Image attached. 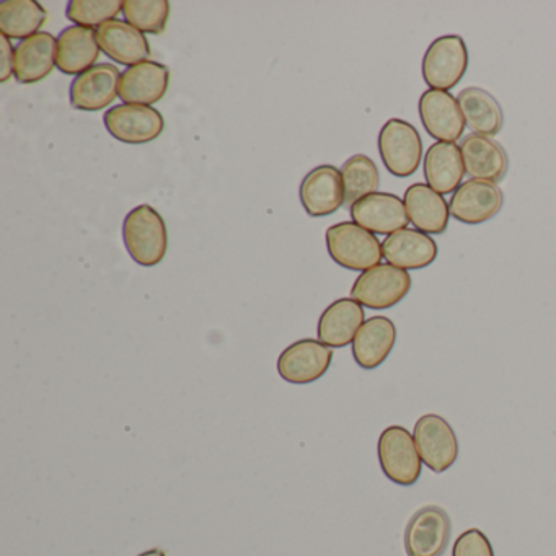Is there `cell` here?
<instances>
[{
  "mask_svg": "<svg viewBox=\"0 0 556 556\" xmlns=\"http://www.w3.org/2000/svg\"><path fill=\"white\" fill-rule=\"evenodd\" d=\"M403 203H405L409 223L416 230H421L428 236L429 233L441 236L447 230L448 219H451L448 203L429 185L415 184L406 188Z\"/></svg>",
  "mask_w": 556,
  "mask_h": 556,
  "instance_id": "cell-20",
  "label": "cell"
},
{
  "mask_svg": "<svg viewBox=\"0 0 556 556\" xmlns=\"http://www.w3.org/2000/svg\"><path fill=\"white\" fill-rule=\"evenodd\" d=\"M48 12L37 0H5L0 4V34L14 40L40 34Z\"/></svg>",
  "mask_w": 556,
  "mask_h": 556,
  "instance_id": "cell-27",
  "label": "cell"
},
{
  "mask_svg": "<svg viewBox=\"0 0 556 556\" xmlns=\"http://www.w3.org/2000/svg\"><path fill=\"white\" fill-rule=\"evenodd\" d=\"M100 51L97 30L77 25L66 28L58 38V70L70 76H80L97 66Z\"/></svg>",
  "mask_w": 556,
  "mask_h": 556,
  "instance_id": "cell-25",
  "label": "cell"
},
{
  "mask_svg": "<svg viewBox=\"0 0 556 556\" xmlns=\"http://www.w3.org/2000/svg\"><path fill=\"white\" fill-rule=\"evenodd\" d=\"M457 100L467 128L473 135L488 138L500 135L504 125V113L500 102L490 92L481 87H467L458 93Z\"/></svg>",
  "mask_w": 556,
  "mask_h": 556,
  "instance_id": "cell-26",
  "label": "cell"
},
{
  "mask_svg": "<svg viewBox=\"0 0 556 556\" xmlns=\"http://www.w3.org/2000/svg\"><path fill=\"white\" fill-rule=\"evenodd\" d=\"M333 361V350L321 341L301 340L282 351L278 359V374L294 386L317 382L327 374Z\"/></svg>",
  "mask_w": 556,
  "mask_h": 556,
  "instance_id": "cell-9",
  "label": "cell"
},
{
  "mask_svg": "<svg viewBox=\"0 0 556 556\" xmlns=\"http://www.w3.org/2000/svg\"><path fill=\"white\" fill-rule=\"evenodd\" d=\"M344 185V204L353 206L369 194L377 193L380 185L379 168L372 159L364 154L353 155L341 167Z\"/></svg>",
  "mask_w": 556,
  "mask_h": 556,
  "instance_id": "cell-28",
  "label": "cell"
},
{
  "mask_svg": "<svg viewBox=\"0 0 556 556\" xmlns=\"http://www.w3.org/2000/svg\"><path fill=\"white\" fill-rule=\"evenodd\" d=\"M123 14L126 22L144 34L162 35L170 17L168 0H125Z\"/></svg>",
  "mask_w": 556,
  "mask_h": 556,
  "instance_id": "cell-29",
  "label": "cell"
},
{
  "mask_svg": "<svg viewBox=\"0 0 556 556\" xmlns=\"http://www.w3.org/2000/svg\"><path fill=\"white\" fill-rule=\"evenodd\" d=\"M58 40L47 31L34 35L15 48V79L25 86L40 83L56 66Z\"/></svg>",
  "mask_w": 556,
  "mask_h": 556,
  "instance_id": "cell-21",
  "label": "cell"
},
{
  "mask_svg": "<svg viewBox=\"0 0 556 556\" xmlns=\"http://www.w3.org/2000/svg\"><path fill=\"white\" fill-rule=\"evenodd\" d=\"M299 197L308 216H331L344 204L341 172L333 165H318L305 175Z\"/></svg>",
  "mask_w": 556,
  "mask_h": 556,
  "instance_id": "cell-15",
  "label": "cell"
},
{
  "mask_svg": "<svg viewBox=\"0 0 556 556\" xmlns=\"http://www.w3.org/2000/svg\"><path fill=\"white\" fill-rule=\"evenodd\" d=\"M122 74L115 64H97L71 84V105L80 112H100L118 97Z\"/></svg>",
  "mask_w": 556,
  "mask_h": 556,
  "instance_id": "cell-13",
  "label": "cell"
},
{
  "mask_svg": "<svg viewBox=\"0 0 556 556\" xmlns=\"http://www.w3.org/2000/svg\"><path fill=\"white\" fill-rule=\"evenodd\" d=\"M364 308L354 299H338L328 305L318 320V341L330 348L353 344L357 331L364 325Z\"/></svg>",
  "mask_w": 556,
  "mask_h": 556,
  "instance_id": "cell-24",
  "label": "cell"
},
{
  "mask_svg": "<svg viewBox=\"0 0 556 556\" xmlns=\"http://www.w3.org/2000/svg\"><path fill=\"white\" fill-rule=\"evenodd\" d=\"M412 276L396 266L380 265L361 273L351 289V299L363 307L386 311L395 307L412 291Z\"/></svg>",
  "mask_w": 556,
  "mask_h": 556,
  "instance_id": "cell-4",
  "label": "cell"
},
{
  "mask_svg": "<svg viewBox=\"0 0 556 556\" xmlns=\"http://www.w3.org/2000/svg\"><path fill=\"white\" fill-rule=\"evenodd\" d=\"M350 213L354 224L379 236H392L409 223L405 203L396 194L380 191L354 203Z\"/></svg>",
  "mask_w": 556,
  "mask_h": 556,
  "instance_id": "cell-14",
  "label": "cell"
},
{
  "mask_svg": "<svg viewBox=\"0 0 556 556\" xmlns=\"http://www.w3.org/2000/svg\"><path fill=\"white\" fill-rule=\"evenodd\" d=\"M0 51H2V71H0V83L5 84L15 70V53L12 48L11 38L0 35Z\"/></svg>",
  "mask_w": 556,
  "mask_h": 556,
  "instance_id": "cell-32",
  "label": "cell"
},
{
  "mask_svg": "<svg viewBox=\"0 0 556 556\" xmlns=\"http://www.w3.org/2000/svg\"><path fill=\"white\" fill-rule=\"evenodd\" d=\"M462 149L457 142H434L425 154L426 185L439 194H454L464 180Z\"/></svg>",
  "mask_w": 556,
  "mask_h": 556,
  "instance_id": "cell-23",
  "label": "cell"
},
{
  "mask_svg": "<svg viewBox=\"0 0 556 556\" xmlns=\"http://www.w3.org/2000/svg\"><path fill=\"white\" fill-rule=\"evenodd\" d=\"M413 438L422 464L434 473H444L457 462V434L442 416L434 413L421 416L416 421Z\"/></svg>",
  "mask_w": 556,
  "mask_h": 556,
  "instance_id": "cell-7",
  "label": "cell"
},
{
  "mask_svg": "<svg viewBox=\"0 0 556 556\" xmlns=\"http://www.w3.org/2000/svg\"><path fill=\"white\" fill-rule=\"evenodd\" d=\"M418 112L426 132L438 142H457L467 128L457 97L451 92L426 90L419 97Z\"/></svg>",
  "mask_w": 556,
  "mask_h": 556,
  "instance_id": "cell-11",
  "label": "cell"
},
{
  "mask_svg": "<svg viewBox=\"0 0 556 556\" xmlns=\"http://www.w3.org/2000/svg\"><path fill=\"white\" fill-rule=\"evenodd\" d=\"M462 157H464L465 172L470 180L496 181L506 177L509 168V159L500 142L488 136H465L462 141Z\"/></svg>",
  "mask_w": 556,
  "mask_h": 556,
  "instance_id": "cell-18",
  "label": "cell"
},
{
  "mask_svg": "<svg viewBox=\"0 0 556 556\" xmlns=\"http://www.w3.org/2000/svg\"><path fill=\"white\" fill-rule=\"evenodd\" d=\"M396 343V327L389 317L376 315L367 318L353 341V357L366 370L377 369L386 363Z\"/></svg>",
  "mask_w": 556,
  "mask_h": 556,
  "instance_id": "cell-22",
  "label": "cell"
},
{
  "mask_svg": "<svg viewBox=\"0 0 556 556\" xmlns=\"http://www.w3.org/2000/svg\"><path fill=\"white\" fill-rule=\"evenodd\" d=\"M122 0H71L66 17L77 27L99 28L123 12Z\"/></svg>",
  "mask_w": 556,
  "mask_h": 556,
  "instance_id": "cell-30",
  "label": "cell"
},
{
  "mask_svg": "<svg viewBox=\"0 0 556 556\" xmlns=\"http://www.w3.org/2000/svg\"><path fill=\"white\" fill-rule=\"evenodd\" d=\"M377 455L383 475L399 486H413L421 477V455L412 432L403 426L383 429L377 442Z\"/></svg>",
  "mask_w": 556,
  "mask_h": 556,
  "instance_id": "cell-3",
  "label": "cell"
},
{
  "mask_svg": "<svg viewBox=\"0 0 556 556\" xmlns=\"http://www.w3.org/2000/svg\"><path fill=\"white\" fill-rule=\"evenodd\" d=\"M383 258L389 265L405 269H425L438 258V243L416 229H402L382 242Z\"/></svg>",
  "mask_w": 556,
  "mask_h": 556,
  "instance_id": "cell-17",
  "label": "cell"
},
{
  "mask_svg": "<svg viewBox=\"0 0 556 556\" xmlns=\"http://www.w3.org/2000/svg\"><path fill=\"white\" fill-rule=\"evenodd\" d=\"M452 556H494L493 545L480 529H468L455 540Z\"/></svg>",
  "mask_w": 556,
  "mask_h": 556,
  "instance_id": "cell-31",
  "label": "cell"
},
{
  "mask_svg": "<svg viewBox=\"0 0 556 556\" xmlns=\"http://www.w3.org/2000/svg\"><path fill=\"white\" fill-rule=\"evenodd\" d=\"M123 240L129 256L138 265L144 268L157 266L168 250V232L164 217L149 204H141L126 216L123 224Z\"/></svg>",
  "mask_w": 556,
  "mask_h": 556,
  "instance_id": "cell-1",
  "label": "cell"
},
{
  "mask_svg": "<svg viewBox=\"0 0 556 556\" xmlns=\"http://www.w3.org/2000/svg\"><path fill=\"white\" fill-rule=\"evenodd\" d=\"M325 240L331 260L341 268L364 273L382 262V243L357 224H334L325 233Z\"/></svg>",
  "mask_w": 556,
  "mask_h": 556,
  "instance_id": "cell-2",
  "label": "cell"
},
{
  "mask_svg": "<svg viewBox=\"0 0 556 556\" xmlns=\"http://www.w3.org/2000/svg\"><path fill=\"white\" fill-rule=\"evenodd\" d=\"M97 40L100 50L123 66L132 67L136 64L144 63L151 56V47L148 38L142 31L129 25L128 22H106L102 27L97 28Z\"/></svg>",
  "mask_w": 556,
  "mask_h": 556,
  "instance_id": "cell-19",
  "label": "cell"
},
{
  "mask_svg": "<svg viewBox=\"0 0 556 556\" xmlns=\"http://www.w3.org/2000/svg\"><path fill=\"white\" fill-rule=\"evenodd\" d=\"M379 154L393 177H412L422 161V141L418 129L405 119H389L379 132Z\"/></svg>",
  "mask_w": 556,
  "mask_h": 556,
  "instance_id": "cell-6",
  "label": "cell"
},
{
  "mask_svg": "<svg viewBox=\"0 0 556 556\" xmlns=\"http://www.w3.org/2000/svg\"><path fill=\"white\" fill-rule=\"evenodd\" d=\"M504 204L503 191L491 181H464L452 194L448 211L458 223L478 226L493 219Z\"/></svg>",
  "mask_w": 556,
  "mask_h": 556,
  "instance_id": "cell-12",
  "label": "cell"
},
{
  "mask_svg": "<svg viewBox=\"0 0 556 556\" xmlns=\"http://www.w3.org/2000/svg\"><path fill=\"white\" fill-rule=\"evenodd\" d=\"M467 70V43L458 35L435 38L422 58V79L431 90L448 92L464 79Z\"/></svg>",
  "mask_w": 556,
  "mask_h": 556,
  "instance_id": "cell-5",
  "label": "cell"
},
{
  "mask_svg": "<svg viewBox=\"0 0 556 556\" xmlns=\"http://www.w3.org/2000/svg\"><path fill=\"white\" fill-rule=\"evenodd\" d=\"M138 556H167V555H165L164 549L152 548V549H148V552L141 553V555H138Z\"/></svg>",
  "mask_w": 556,
  "mask_h": 556,
  "instance_id": "cell-33",
  "label": "cell"
},
{
  "mask_svg": "<svg viewBox=\"0 0 556 556\" xmlns=\"http://www.w3.org/2000/svg\"><path fill=\"white\" fill-rule=\"evenodd\" d=\"M170 86V70L157 61H144L122 74L118 96L126 105L151 106L161 102Z\"/></svg>",
  "mask_w": 556,
  "mask_h": 556,
  "instance_id": "cell-16",
  "label": "cell"
},
{
  "mask_svg": "<svg viewBox=\"0 0 556 556\" xmlns=\"http://www.w3.org/2000/svg\"><path fill=\"white\" fill-rule=\"evenodd\" d=\"M106 131L126 144H148L164 132V116L159 110L144 105H118L103 116Z\"/></svg>",
  "mask_w": 556,
  "mask_h": 556,
  "instance_id": "cell-10",
  "label": "cell"
},
{
  "mask_svg": "<svg viewBox=\"0 0 556 556\" xmlns=\"http://www.w3.org/2000/svg\"><path fill=\"white\" fill-rule=\"evenodd\" d=\"M452 522L442 507L425 506L413 514L405 530L408 556H442L451 542Z\"/></svg>",
  "mask_w": 556,
  "mask_h": 556,
  "instance_id": "cell-8",
  "label": "cell"
}]
</instances>
